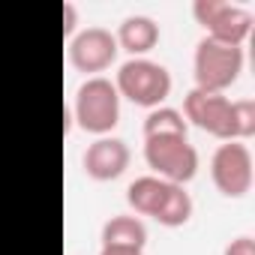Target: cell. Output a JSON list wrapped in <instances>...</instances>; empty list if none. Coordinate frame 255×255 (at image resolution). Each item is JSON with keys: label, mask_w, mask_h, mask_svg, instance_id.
Returning <instances> with one entry per match:
<instances>
[{"label": "cell", "mask_w": 255, "mask_h": 255, "mask_svg": "<svg viewBox=\"0 0 255 255\" xmlns=\"http://www.w3.org/2000/svg\"><path fill=\"white\" fill-rule=\"evenodd\" d=\"M75 120L84 132L105 135L120 120V96L108 78H87L75 93Z\"/></svg>", "instance_id": "cell-1"}, {"label": "cell", "mask_w": 255, "mask_h": 255, "mask_svg": "<svg viewBox=\"0 0 255 255\" xmlns=\"http://www.w3.org/2000/svg\"><path fill=\"white\" fill-rule=\"evenodd\" d=\"M117 96H126L129 102L141 105V108H156L168 93H171V75L165 66L144 60V57H132L117 69Z\"/></svg>", "instance_id": "cell-2"}, {"label": "cell", "mask_w": 255, "mask_h": 255, "mask_svg": "<svg viewBox=\"0 0 255 255\" xmlns=\"http://www.w3.org/2000/svg\"><path fill=\"white\" fill-rule=\"evenodd\" d=\"M195 87L207 93H222L231 87L243 69V51L237 45H225L216 39H201L195 48Z\"/></svg>", "instance_id": "cell-3"}, {"label": "cell", "mask_w": 255, "mask_h": 255, "mask_svg": "<svg viewBox=\"0 0 255 255\" xmlns=\"http://www.w3.org/2000/svg\"><path fill=\"white\" fill-rule=\"evenodd\" d=\"M144 162L168 183H189L198 174V150L186 138H144Z\"/></svg>", "instance_id": "cell-4"}, {"label": "cell", "mask_w": 255, "mask_h": 255, "mask_svg": "<svg viewBox=\"0 0 255 255\" xmlns=\"http://www.w3.org/2000/svg\"><path fill=\"white\" fill-rule=\"evenodd\" d=\"M192 15L207 30V39H216V42H225V45L240 48V42L252 30V15L240 6L225 3V0H195Z\"/></svg>", "instance_id": "cell-5"}, {"label": "cell", "mask_w": 255, "mask_h": 255, "mask_svg": "<svg viewBox=\"0 0 255 255\" xmlns=\"http://www.w3.org/2000/svg\"><path fill=\"white\" fill-rule=\"evenodd\" d=\"M210 174L225 198H240L252 189V153L240 141H225L210 159Z\"/></svg>", "instance_id": "cell-6"}, {"label": "cell", "mask_w": 255, "mask_h": 255, "mask_svg": "<svg viewBox=\"0 0 255 255\" xmlns=\"http://www.w3.org/2000/svg\"><path fill=\"white\" fill-rule=\"evenodd\" d=\"M183 114L207 135L222 138V141H234L231 138V99L228 96L192 87L183 96Z\"/></svg>", "instance_id": "cell-7"}, {"label": "cell", "mask_w": 255, "mask_h": 255, "mask_svg": "<svg viewBox=\"0 0 255 255\" xmlns=\"http://www.w3.org/2000/svg\"><path fill=\"white\" fill-rule=\"evenodd\" d=\"M117 39L105 27H87L69 42V60L78 72H102L117 60Z\"/></svg>", "instance_id": "cell-8"}, {"label": "cell", "mask_w": 255, "mask_h": 255, "mask_svg": "<svg viewBox=\"0 0 255 255\" xmlns=\"http://www.w3.org/2000/svg\"><path fill=\"white\" fill-rule=\"evenodd\" d=\"M129 147L120 138H96L84 150V171L93 180H117L129 168Z\"/></svg>", "instance_id": "cell-9"}, {"label": "cell", "mask_w": 255, "mask_h": 255, "mask_svg": "<svg viewBox=\"0 0 255 255\" xmlns=\"http://www.w3.org/2000/svg\"><path fill=\"white\" fill-rule=\"evenodd\" d=\"M114 39H117V48L129 51V54H147L159 42V24L147 15H129L120 24Z\"/></svg>", "instance_id": "cell-10"}, {"label": "cell", "mask_w": 255, "mask_h": 255, "mask_svg": "<svg viewBox=\"0 0 255 255\" xmlns=\"http://www.w3.org/2000/svg\"><path fill=\"white\" fill-rule=\"evenodd\" d=\"M168 186H171L168 180L153 177V174L135 177L129 183V189H126V201H129V207L135 213H141V216H156L162 201H165V195H168Z\"/></svg>", "instance_id": "cell-11"}, {"label": "cell", "mask_w": 255, "mask_h": 255, "mask_svg": "<svg viewBox=\"0 0 255 255\" xmlns=\"http://www.w3.org/2000/svg\"><path fill=\"white\" fill-rule=\"evenodd\" d=\"M147 228L135 216H111L102 225V246H120V249H144Z\"/></svg>", "instance_id": "cell-12"}, {"label": "cell", "mask_w": 255, "mask_h": 255, "mask_svg": "<svg viewBox=\"0 0 255 255\" xmlns=\"http://www.w3.org/2000/svg\"><path fill=\"white\" fill-rule=\"evenodd\" d=\"M192 198H189V192L183 189V186H177V183H171L168 186V195H165V201H162V207H159V213L153 216L159 225H165V228H180V225H186L189 222V216H192Z\"/></svg>", "instance_id": "cell-13"}, {"label": "cell", "mask_w": 255, "mask_h": 255, "mask_svg": "<svg viewBox=\"0 0 255 255\" xmlns=\"http://www.w3.org/2000/svg\"><path fill=\"white\" fill-rule=\"evenodd\" d=\"M144 138H186V120L174 108H153L144 117Z\"/></svg>", "instance_id": "cell-14"}, {"label": "cell", "mask_w": 255, "mask_h": 255, "mask_svg": "<svg viewBox=\"0 0 255 255\" xmlns=\"http://www.w3.org/2000/svg\"><path fill=\"white\" fill-rule=\"evenodd\" d=\"M255 132V102L252 99H237L231 102V138H249Z\"/></svg>", "instance_id": "cell-15"}, {"label": "cell", "mask_w": 255, "mask_h": 255, "mask_svg": "<svg viewBox=\"0 0 255 255\" xmlns=\"http://www.w3.org/2000/svg\"><path fill=\"white\" fill-rule=\"evenodd\" d=\"M225 255H255V240L252 237H234L225 246Z\"/></svg>", "instance_id": "cell-16"}, {"label": "cell", "mask_w": 255, "mask_h": 255, "mask_svg": "<svg viewBox=\"0 0 255 255\" xmlns=\"http://www.w3.org/2000/svg\"><path fill=\"white\" fill-rule=\"evenodd\" d=\"M72 30H75V6L63 3V36H72Z\"/></svg>", "instance_id": "cell-17"}, {"label": "cell", "mask_w": 255, "mask_h": 255, "mask_svg": "<svg viewBox=\"0 0 255 255\" xmlns=\"http://www.w3.org/2000/svg\"><path fill=\"white\" fill-rule=\"evenodd\" d=\"M99 255H141V249H120V246H102Z\"/></svg>", "instance_id": "cell-18"}]
</instances>
